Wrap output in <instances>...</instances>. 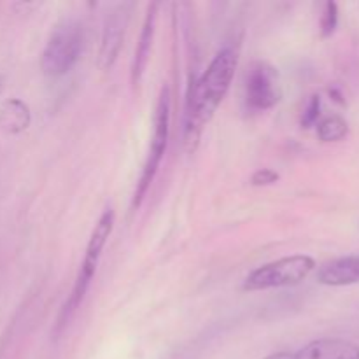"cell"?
Returning <instances> with one entry per match:
<instances>
[{
	"instance_id": "obj_1",
	"label": "cell",
	"mask_w": 359,
	"mask_h": 359,
	"mask_svg": "<svg viewBox=\"0 0 359 359\" xmlns=\"http://www.w3.org/2000/svg\"><path fill=\"white\" fill-rule=\"evenodd\" d=\"M238 56L231 48H224L214 56L210 65L191 88L186 107V144L195 149L203 125L214 116L233 81Z\"/></svg>"
},
{
	"instance_id": "obj_2",
	"label": "cell",
	"mask_w": 359,
	"mask_h": 359,
	"mask_svg": "<svg viewBox=\"0 0 359 359\" xmlns=\"http://www.w3.org/2000/svg\"><path fill=\"white\" fill-rule=\"evenodd\" d=\"M84 44V32L77 21L58 25L49 37L41 58V69L48 77H62L72 70Z\"/></svg>"
},
{
	"instance_id": "obj_3",
	"label": "cell",
	"mask_w": 359,
	"mask_h": 359,
	"mask_svg": "<svg viewBox=\"0 0 359 359\" xmlns=\"http://www.w3.org/2000/svg\"><path fill=\"white\" fill-rule=\"evenodd\" d=\"M316 269L314 258L307 255H294L280 258L277 262L266 263L245 277L242 290L244 291H265L273 287L297 286L307 279Z\"/></svg>"
},
{
	"instance_id": "obj_4",
	"label": "cell",
	"mask_w": 359,
	"mask_h": 359,
	"mask_svg": "<svg viewBox=\"0 0 359 359\" xmlns=\"http://www.w3.org/2000/svg\"><path fill=\"white\" fill-rule=\"evenodd\" d=\"M114 210L112 209H105V212L102 214L98 223L95 224V230L91 233L90 242H88L86 248V255H84L83 265H81L79 276H77L76 284H74L72 294H70L69 302L65 304V309H63V325L69 321L70 316L76 312V309L79 307L81 302L84 300V294H86L88 287H90L91 279H93L95 272H97L98 262H100L102 251H104L105 244H107L109 237L112 233V228H114Z\"/></svg>"
},
{
	"instance_id": "obj_5",
	"label": "cell",
	"mask_w": 359,
	"mask_h": 359,
	"mask_svg": "<svg viewBox=\"0 0 359 359\" xmlns=\"http://www.w3.org/2000/svg\"><path fill=\"white\" fill-rule=\"evenodd\" d=\"M168 125H170V91L165 86L161 90L160 102H158L156 114H154V132L153 140H151L149 154H147L146 165H144L142 175H140L139 182H137L135 196H133V209L142 203L144 196H146L147 189L153 184L156 172L160 168L161 160H163L165 149H167L168 142Z\"/></svg>"
},
{
	"instance_id": "obj_6",
	"label": "cell",
	"mask_w": 359,
	"mask_h": 359,
	"mask_svg": "<svg viewBox=\"0 0 359 359\" xmlns=\"http://www.w3.org/2000/svg\"><path fill=\"white\" fill-rule=\"evenodd\" d=\"M277 74L266 63H255L245 83V100L255 111H269L279 102Z\"/></svg>"
},
{
	"instance_id": "obj_7",
	"label": "cell",
	"mask_w": 359,
	"mask_h": 359,
	"mask_svg": "<svg viewBox=\"0 0 359 359\" xmlns=\"http://www.w3.org/2000/svg\"><path fill=\"white\" fill-rule=\"evenodd\" d=\"M128 23V13L126 6H119L107 16L102 32L100 51H98V67L102 70H109L114 65L116 58L121 49L123 37H125V28Z\"/></svg>"
},
{
	"instance_id": "obj_8",
	"label": "cell",
	"mask_w": 359,
	"mask_h": 359,
	"mask_svg": "<svg viewBox=\"0 0 359 359\" xmlns=\"http://www.w3.org/2000/svg\"><path fill=\"white\" fill-rule=\"evenodd\" d=\"M294 359H359V346L344 339H319L293 353Z\"/></svg>"
},
{
	"instance_id": "obj_9",
	"label": "cell",
	"mask_w": 359,
	"mask_h": 359,
	"mask_svg": "<svg viewBox=\"0 0 359 359\" xmlns=\"http://www.w3.org/2000/svg\"><path fill=\"white\" fill-rule=\"evenodd\" d=\"M318 283L330 287L359 284V255L342 256L319 266Z\"/></svg>"
},
{
	"instance_id": "obj_10",
	"label": "cell",
	"mask_w": 359,
	"mask_h": 359,
	"mask_svg": "<svg viewBox=\"0 0 359 359\" xmlns=\"http://www.w3.org/2000/svg\"><path fill=\"white\" fill-rule=\"evenodd\" d=\"M32 123L30 107L20 98H9L0 105V132L20 135Z\"/></svg>"
},
{
	"instance_id": "obj_11",
	"label": "cell",
	"mask_w": 359,
	"mask_h": 359,
	"mask_svg": "<svg viewBox=\"0 0 359 359\" xmlns=\"http://www.w3.org/2000/svg\"><path fill=\"white\" fill-rule=\"evenodd\" d=\"M156 9L158 4H153L147 9L146 21L142 25V32H140L139 44L135 49V58H133V67H132V79L133 83H140L144 76V70L147 67V60H149L151 53V44H153V35H154V23H156Z\"/></svg>"
},
{
	"instance_id": "obj_12",
	"label": "cell",
	"mask_w": 359,
	"mask_h": 359,
	"mask_svg": "<svg viewBox=\"0 0 359 359\" xmlns=\"http://www.w3.org/2000/svg\"><path fill=\"white\" fill-rule=\"evenodd\" d=\"M349 133V125L340 116H328L318 125V137L323 142H339Z\"/></svg>"
},
{
	"instance_id": "obj_13",
	"label": "cell",
	"mask_w": 359,
	"mask_h": 359,
	"mask_svg": "<svg viewBox=\"0 0 359 359\" xmlns=\"http://www.w3.org/2000/svg\"><path fill=\"white\" fill-rule=\"evenodd\" d=\"M337 27H339V6L335 2H328L321 16V37H332Z\"/></svg>"
},
{
	"instance_id": "obj_14",
	"label": "cell",
	"mask_w": 359,
	"mask_h": 359,
	"mask_svg": "<svg viewBox=\"0 0 359 359\" xmlns=\"http://www.w3.org/2000/svg\"><path fill=\"white\" fill-rule=\"evenodd\" d=\"M319 116H321V98H319V95H312L307 107H305L304 116H302V126L304 128H311V126H314L318 123Z\"/></svg>"
},
{
	"instance_id": "obj_15",
	"label": "cell",
	"mask_w": 359,
	"mask_h": 359,
	"mask_svg": "<svg viewBox=\"0 0 359 359\" xmlns=\"http://www.w3.org/2000/svg\"><path fill=\"white\" fill-rule=\"evenodd\" d=\"M277 181H279V174L273 172L272 168H259L251 177L252 186H270Z\"/></svg>"
},
{
	"instance_id": "obj_16",
	"label": "cell",
	"mask_w": 359,
	"mask_h": 359,
	"mask_svg": "<svg viewBox=\"0 0 359 359\" xmlns=\"http://www.w3.org/2000/svg\"><path fill=\"white\" fill-rule=\"evenodd\" d=\"M263 359H294V358H293V353H277V354H270V356Z\"/></svg>"
},
{
	"instance_id": "obj_17",
	"label": "cell",
	"mask_w": 359,
	"mask_h": 359,
	"mask_svg": "<svg viewBox=\"0 0 359 359\" xmlns=\"http://www.w3.org/2000/svg\"><path fill=\"white\" fill-rule=\"evenodd\" d=\"M4 83H6V81H4V77L0 76V93H2V91H4Z\"/></svg>"
}]
</instances>
